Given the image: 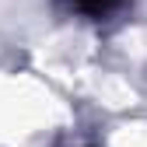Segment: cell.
<instances>
[{
    "instance_id": "obj_1",
    "label": "cell",
    "mask_w": 147,
    "mask_h": 147,
    "mask_svg": "<svg viewBox=\"0 0 147 147\" xmlns=\"http://www.w3.org/2000/svg\"><path fill=\"white\" fill-rule=\"evenodd\" d=\"M56 7L67 18H77L88 25H105V21H116L119 14H126L130 0H56Z\"/></svg>"
},
{
    "instance_id": "obj_2",
    "label": "cell",
    "mask_w": 147,
    "mask_h": 147,
    "mask_svg": "<svg viewBox=\"0 0 147 147\" xmlns=\"http://www.w3.org/2000/svg\"><path fill=\"white\" fill-rule=\"evenodd\" d=\"M88 147H91V144H88Z\"/></svg>"
}]
</instances>
